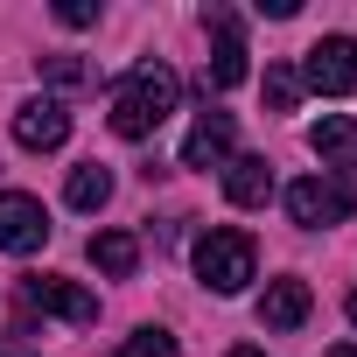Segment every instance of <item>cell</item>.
<instances>
[{
	"mask_svg": "<svg viewBox=\"0 0 357 357\" xmlns=\"http://www.w3.org/2000/svg\"><path fill=\"white\" fill-rule=\"evenodd\" d=\"M29 308L63 315V322H98V301H91L77 280H56V273H36V280H29Z\"/></svg>",
	"mask_w": 357,
	"mask_h": 357,
	"instance_id": "cell-9",
	"label": "cell"
},
{
	"mask_svg": "<svg viewBox=\"0 0 357 357\" xmlns=\"http://www.w3.org/2000/svg\"><path fill=\"white\" fill-rule=\"evenodd\" d=\"M252 266H259V252H252V238H245L238 225H218V231L197 238V280H204L211 294H238V287L252 280Z\"/></svg>",
	"mask_w": 357,
	"mask_h": 357,
	"instance_id": "cell-2",
	"label": "cell"
},
{
	"mask_svg": "<svg viewBox=\"0 0 357 357\" xmlns=\"http://www.w3.org/2000/svg\"><path fill=\"white\" fill-rule=\"evenodd\" d=\"M204 29L218 36V56H211V70H204V91H231V84H245V36H238V15H231V8H211Z\"/></svg>",
	"mask_w": 357,
	"mask_h": 357,
	"instance_id": "cell-6",
	"label": "cell"
},
{
	"mask_svg": "<svg viewBox=\"0 0 357 357\" xmlns=\"http://www.w3.org/2000/svg\"><path fill=\"white\" fill-rule=\"evenodd\" d=\"M15 140H22L29 154H50V147L70 140V112H63L56 98H29V105L15 112Z\"/></svg>",
	"mask_w": 357,
	"mask_h": 357,
	"instance_id": "cell-8",
	"label": "cell"
},
{
	"mask_svg": "<svg viewBox=\"0 0 357 357\" xmlns=\"http://www.w3.org/2000/svg\"><path fill=\"white\" fill-rule=\"evenodd\" d=\"M56 22H63V29H91V22H98V8H91V0H63Z\"/></svg>",
	"mask_w": 357,
	"mask_h": 357,
	"instance_id": "cell-18",
	"label": "cell"
},
{
	"mask_svg": "<svg viewBox=\"0 0 357 357\" xmlns=\"http://www.w3.org/2000/svg\"><path fill=\"white\" fill-rule=\"evenodd\" d=\"M308 147L322 154V168H357V119L350 112H329L308 126Z\"/></svg>",
	"mask_w": 357,
	"mask_h": 357,
	"instance_id": "cell-12",
	"label": "cell"
},
{
	"mask_svg": "<svg viewBox=\"0 0 357 357\" xmlns=\"http://www.w3.org/2000/svg\"><path fill=\"white\" fill-rule=\"evenodd\" d=\"M301 84L322 91V98L357 91V43H350V36H322V43L301 56Z\"/></svg>",
	"mask_w": 357,
	"mask_h": 357,
	"instance_id": "cell-4",
	"label": "cell"
},
{
	"mask_svg": "<svg viewBox=\"0 0 357 357\" xmlns=\"http://www.w3.org/2000/svg\"><path fill=\"white\" fill-rule=\"evenodd\" d=\"M225 197H231L238 211H259V204L273 197V168H266V154H231V168H225Z\"/></svg>",
	"mask_w": 357,
	"mask_h": 357,
	"instance_id": "cell-11",
	"label": "cell"
},
{
	"mask_svg": "<svg viewBox=\"0 0 357 357\" xmlns=\"http://www.w3.org/2000/svg\"><path fill=\"white\" fill-rule=\"evenodd\" d=\"M0 357H22V350H8V343H0Z\"/></svg>",
	"mask_w": 357,
	"mask_h": 357,
	"instance_id": "cell-22",
	"label": "cell"
},
{
	"mask_svg": "<svg viewBox=\"0 0 357 357\" xmlns=\"http://www.w3.org/2000/svg\"><path fill=\"white\" fill-rule=\"evenodd\" d=\"M231 147H238V126H231V112H204L197 126H190V140H183V168H231Z\"/></svg>",
	"mask_w": 357,
	"mask_h": 357,
	"instance_id": "cell-7",
	"label": "cell"
},
{
	"mask_svg": "<svg viewBox=\"0 0 357 357\" xmlns=\"http://www.w3.org/2000/svg\"><path fill=\"white\" fill-rule=\"evenodd\" d=\"M36 63H43V77H50V84H84V77H91L77 56H36Z\"/></svg>",
	"mask_w": 357,
	"mask_h": 357,
	"instance_id": "cell-17",
	"label": "cell"
},
{
	"mask_svg": "<svg viewBox=\"0 0 357 357\" xmlns=\"http://www.w3.org/2000/svg\"><path fill=\"white\" fill-rule=\"evenodd\" d=\"M50 245V211L22 190H0V252H43Z\"/></svg>",
	"mask_w": 357,
	"mask_h": 357,
	"instance_id": "cell-5",
	"label": "cell"
},
{
	"mask_svg": "<svg viewBox=\"0 0 357 357\" xmlns=\"http://www.w3.org/2000/svg\"><path fill=\"white\" fill-rule=\"evenodd\" d=\"M287 218H294L301 231L343 225V218H357V190L336 183V175H301V183H287Z\"/></svg>",
	"mask_w": 357,
	"mask_h": 357,
	"instance_id": "cell-3",
	"label": "cell"
},
{
	"mask_svg": "<svg viewBox=\"0 0 357 357\" xmlns=\"http://www.w3.org/2000/svg\"><path fill=\"white\" fill-rule=\"evenodd\" d=\"M329 357H357V343H336V350H329Z\"/></svg>",
	"mask_w": 357,
	"mask_h": 357,
	"instance_id": "cell-19",
	"label": "cell"
},
{
	"mask_svg": "<svg viewBox=\"0 0 357 357\" xmlns=\"http://www.w3.org/2000/svg\"><path fill=\"white\" fill-rule=\"evenodd\" d=\"M308 308H315L308 280H266V294H259V322L266 329H301Z\"/></svg>",
	"mask_w": 357,
	"mask_h": 357,
	"instance_id": "cell-10",
	"label": "cell"
},
{
	"mask_svg": "<svg viewBox=\"0 0 357 357\" xmlns=\"http://www.w3.org/2000/svg\"><path fill=\"white\" fill-rule=\"evenodd\" d=\"M175 98H183V77H175L161 56H154V63H133V70L119 77V91H112V133H119V140H147V133L175 112Z\"/></svg>",
	"mask_w": 357,
	"mask_h": 357,
	"instance_id": "cell-1",
	"label": "cell"
},
{
	"mask_svg": "<svg viewBox=\"0 0 357 357\" xmlns=\"http://www.w3.org/2000/svg\"><path fill=\"white\" fill-rule=\"evenodd\" d=\"M91 266H98L105 280H126V273L140 266V238H133V231H98V238H91Z\"/></svg>",
	"mask_w": 357,
	"mask_h": 357,
	"instance_id": "cell-13",
	"label": "cell"
},
{
	"mask_svg": "<svg viewBox=\"0 0 357 357\" xmlns=\"http://www.w3.org/2000/svg\"><path fill=\"white\" fill-rule=\"evenodd\" d=\"M231 357H266V350H245V343H238V350H231Z\"/></svg>",
	"mask_w": 357,
	"mask_h": 357,
	"instance_id": "cell-20",
	"label": "cell"
},
{
	"mask_svg": "<svg viewBox=\"0 0 357 357\" xmlns=\"http://www.w3.org/2000/svg\"><path fill=\"white\" fill-rule=\"evenodd\" d=\"M350 322H357V287H350Z\"/></svg>",
	"mask_w": 357,
	"mask_h": 357,
	"instance_id": "cell-21",
	"label": "cell"
},
{
	"mask_svg": "<svg viewBox=\"0 0 357 357\" xmlns=\"http://www.w3.org/2000/svg\"><path fill=\"white\" fill-rule=\"evenodd\" d=\"M63 197H70V211H98V204L112 197V168H105V161L70 168V190H63Z\"/></svg>",
	"mask_w": 357,
	"mask_h": 357,
	"instance_id": "cell-14",
	"label": "cell"
},
{
	"mask_svg": "<svg viewBox=\"0 0 357 357\" xmlns=\"http://www.w3.org/2000/svg\"><path fill=\"white\" fill-rule=\"evenodd\" d=\"M294 98H301V70L273 63V70H266V105H273V112H294Z\"/></svg>",
	"mask_w": 357,
	"mask_h": 357,
	"instance_id": "cell-15",
	"label": "cell"
},
{
	"mask_svg": "<svg viewBox=\"0 0 357 357\" xmlns=\"http://www.w3.org/2000/svg\"><path fill=\"white\" fill-rule=\"evenodd\" d=\"M119 357H183V350H175V336H168V329H133Z\"/></svg>",
	"mask_w": 357,
	"mask_h": 357,
	"instance_id": "cell-16",
	"label": "cell"
}]
</instances>
